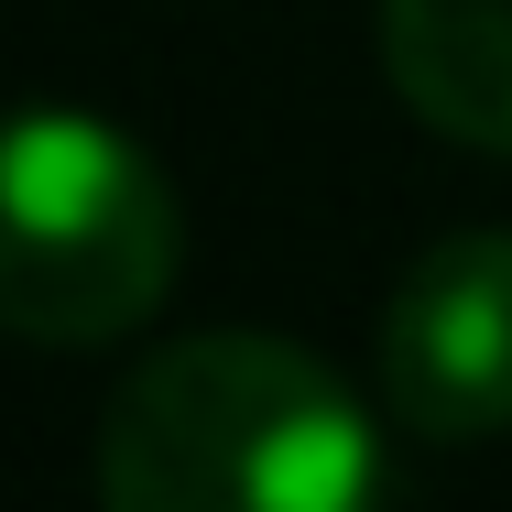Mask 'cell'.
<instances>
[{"instance_id":"1","label":"cell","mask_w":512,"mask_h":512,"mask_svg":"<svg viewBox=\"0 0 512 512\" xmlns=\"http://www.w3.org/2000/svg\"><path fill=\"white\" fill-rule=\"evenodd\" d=\"M88 480L99 512H371L382 436L295 338L207 327L109 393Z\"/></svg>"},{"instance_id":"2","label":"cell","mask_w":512,"mask_h":512,"mask_svg":"<svg viewBox=\"0 0 512 512\" xmlns=\"http://www.w3.org/2000/svg\"><path fill=\"white\" fill-rule=\"evenodd\" d=\"M186 207L164 164L88 109H33L0 153V316L33 349H99L164 306Z\"/></svg>"},{"instance_id":"3","label":"cell","mask_w":512,"mask_h":512,"mask_svg":"<svg viewBox=\"0 0 512 512\" xmlns=\"http://www.w3.org/2000/svg\"><path fill=\"white\" fill-rule=\"evenodd\" d=\"M382 404L436 447L512 425V229H458L382 306Z\"/></svg>"},{"instance_id":"4","label":"cell","mask_w":512,"mask_h":512,"mask_svg":"<svg viewBox=\"0 0 512 512\" xmlns=\"http://www.w3.org/2000/svg\"><path fill=\"white\" fill-rule=\"evenodd\" d=\"M382 77L425 131L512 153V0H382Z\"/></svg>"}]
</instances>
